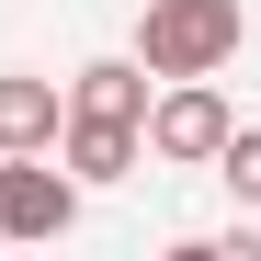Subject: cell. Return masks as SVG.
Here are the masks:
<instances>
[{
    "mask_svg": "<svg viewBox=\"0 0 261 261\" xmlns=\"http://www.w3.org/2000/svg\"><path fill=\"white\" fill-rule=\"evenodd\" d=\"M68 114H102V125H148V68L137 57H91L68 80Z\"/></svg>",
    "mask_w": 261,
    "mask_h": 261,
    "instance_id": "cell-5",
    "label": "cell"
},
{
    "mask_svg": "<svg viewBox=\"0 0 261 261\" xmlns=\"http://www.w3.org/2000/svg\"><path fill=\"white\" fill-rule=\"evenodd\" d=\"M57 148H68V170H80V182H125V170H137V125L68 114V125H57Z\"/></svg>",
    "mask_w": 261,
    "mask_h": 261,
    "instance_id": "cell-6",
    "label": "cell"
},
{
    "mask_svg": "<svg viewBox=\"0 0 261 261\" xmlns=\"http://www.w3.org/2000/svg\"><path fill=\"white\" fill-rule=\"evenodd\" d=\"M80 170H46V148H0V239H68Z\"/></svg>",
    "mask_w": 261,
    "mask_h": 261,
    "instance_id": "cell-3",
    "label": "cell"
},
{
    "mask_svg": "<svg viewBox=\"0 0 261 261\" xmlns=\"http://www.w3.org/2000/svg\"><path fill=\"white\" fill-rule=\"evenodd\" d=\"M227 91H216V80H170V91L148 102V125H137V148L148 159H170V170H204L216 148H227Z\"/></svg>",
    "mask_w": 261,
    "mask_h": 261,
    "instance_id": "cell-2",
    "label": "cell"
},
{
    "mask_svg": "<svg viewBox=\"0 0 261 261\" xmlns=\"http://www.w3.org/2000/svg\"><path fill=\"white\" fill-rule=\"evenodd\" d=\"M216 170H227V193H239V204H261V125H227Z\"/></svg>",
    "mask_w": 261,
    "mask_h": 261,
    "instance_id": "cell-7",
    "label": "cell"
},
{
    "mask_svg": "<svg viewBox=\"0 0 261 261\" xmlns=\"http://www.w3.org/2000/svg\"><path fill=\"white\" fill-rule=\"evenodd\" d=\"M239 34H250L239 0H148L137 12V68L148 80H216L239 57Z\"/></svg>",
    "mask_w": 261,
    "mask_h": 261,
    "instance_id": "cell-1",
    "label": "cell"
},
{
    "mask_svg": "<svg viewBox=\"0 0 261 261\" xmlns=\"http://www.w3.org/2000/svg\"><path fill=\"white\" fill-rule=\"evenodd\" d=\"M57 125H68L57 80H34V68H0V148H57Z\"/></svg>",
    "mask_w": 261,
    "mask_h": 261,
    "instance_id": "cell-4",
    "label": "cell"
}]
</instances>
